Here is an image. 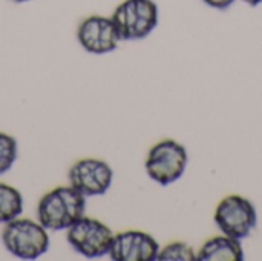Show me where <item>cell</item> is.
Instances as JSON below:
<instances>
[{"mask_svg":"<svg viewBox=\"0 0 262 261\" xmlns=\"http://www.w3.org/2000/svg\"><path fill=\"white\" fill-rule=\"evenodd\" d=\"M86 212V197L69 186L46 192L37 205V220L48 231H66Z\"/></svg>","mask_w":262,"mask_h":261,"instance_id":"obj_1","label":"cell"},{"mask_svg":"<svg viewBox=\"0 0 262 261\" xmlns=\"http://www.w3.org/2000/svg\"><path fill=\"white\" fill-rule=\"evenodd\" d=\"M2 243L5 249L18 260H37L49 251L48 229L28 217H17L3 225Z\"/></svg>","mask_w":262,"mask_h":261,"instance_id":"obj_2","label":"cell"},{"mask_svg":"<svg viewBox=\"0 0 262 261\" xmlns=\"http://www.w3.org/2000/svg\"><path fill=\"white\" fill-rule=\"evenodd\" d=\"M187 163V149L177 140L164 138L149 149L144 169L150 180L161 186H169L184 175Z\"/></svg>","mask_w":262,"mask_h":261,"instance_id":"obj_3","label":"cell"},{"mask_svg":"<svg viewBox=\"0 0 262 261\" xmlns=\"http://www.w3.org/2000/svg\"><path fill=\"white\" fill-rule=\"evenodd\" d=\"M111 17L121 40L132 42L143 40L155 31L160 22V11L154 0H123Z\"/></svg>","mask_w":262,"mask_h":261,"instance_id":"obj_4","label":"cell"},{"mask_svg":"<svg viewBox=\"0 0 262 261\" xmlns=\"http://www.w3.org/2000/svg\"><path fill=\"white\" fill-rule=\"evenodd\" d=\"M213 220L221 234L236 240H244L255 231L258 225V212L249 198L232 194L218 203Z\"/></svg>","mask_w":262,"mask_h":261,"instance_id":"obj_5","label":"cell"},{"mask_svg":"<svg viewBox=\"0 0 262 261\" xmlns=\"http://www.w3.org/2000/svg\"><path fill=\"white\" fill-rule=\"evenodd\" d=\"M66 240L77 254L94 260L109 254L114 232L101 220L84 214L66 229Z\"/></svg>","mask_w":262,"mask_h":261,"instance_id":"obj_6","label":"cell"},{"mask_svg":"<svg viewBox=\"0 0 262 261\" xmlns=\"http://www.w3.org/2000/svg\"><path fill=\"white\" fill-rule=\"evenodd\" d=\"M69 185L84 197L104 195L114 180L111 165L101 158L86 157L77 160L68 172Z\"/></svg>","mask_w":262,"mask_h":261,"instance_id":"obj_7","label":"cell"},{"mask_svg":"<svg viewBox=\"0 0 262 261\" xmlns=\"http://www.w3.org/2000/svg\"><path fill=\"white\" fill-rule=\"evenodd\" d=\"M77 40L80 46L95 55H103L115 51L120 45L121 37L112 20L106 15H89L84 17L77 28Z\"/></svg>","mask_w":262,"mask_h":261,"instance_id":"obj_8","label":"cell"},{"mask_svg":"<svg viewBox=\"0 0 262 261\" xmlns=\"http://www.w3.org/2000/svg\"><path fill=\"white\" fill-rule=\"evenodd\" d=\"M160 252L158 242L140 229H127L114 234L109 257L114 261H157Z\"/></svg>","mask_w":262,"mask_h":261,"instance_id":"obj_9","label":"cell"},{"mask_svg":"<svg viewBox=\"0 0 262 261\" xmlns=\"http://www.w3.org/2000/svg\"><path fill=\"white\" fill-rule=\"evenodd\" d=\"M244 249L241 240L229 235H215L203 243L196 252V261H243Z\"/></svg>","mask_w":262,"mask_h":261,"instance_id":"obj_10","label":"cell"},{"mask_svg":"<svg viewBox=\"0 0 262 261\" xmlns=\"http://www.w3.org/2000/svg\"><path fill=\"white\" fill-rule=\"evenodd\" d=\"M23 206L21 192L14 186L0 182V225H6L20 217L23 214Z\"/></svg>","mask_w":262,"mask_h":261,"instance_id":"obj_11","label":"cell"},{"mask_svg":"<svg viewBox=\"0 0 262 261\" xmlns=\"http://www.w3.org/2000/svg\"><path fill=\"white\" fill-rule=\"evenodd\" d=\"M157 261H196V252L186 242H172L160 249Z\"/></svg>","mask_w":262,"mask_h":261,"instance_id":"obj_12","label":"cell"},{"mask_svg":"<svg viewBox=\"0 0 262 261\" xmlns=\"http://www.w3.org/2000/svg\"><path fill=\"white\" fill-rule=\"evenodd\" d=\"M18 155V145L15 137L0 131V175L8 172Z\"/></svg>","mask_w":262,"mask_h":261,"instance_id":"obj_13","label":"cell"},{"mask_svg":"<svg viewBox=\"0 0 262 261\" xmlns=\"http://www.w3.org/2000/svg\"><path fill=\"white\" fill-rule=\"evenodd\" d=\"M207 6L213 8V9H218V11H224L227 8H230L236 0H203Z\"/></svg>","mask_w":262,"mask_h":261,"instance_id":"obj_14","label":"cell"},{"mask_svg":"<svg viewBox=\"0 0 262 261\" xmlns=\"http://www.w3.org/2000/svg\"><path fill=\"white\" fill-rule=\"evenodd\" d=\"M243 2H246L247 5H250V6H258V5H261L262 0H243Z\"/></svg>","mask_w":262,"mask_h":261,"instance_id":"obj_15","label":"cell"},{"mask_svg":"<svg viewBox=\"0 0 262 261\" xmlns=\"http://www.w3.org/2000/svg\"><path fill=\"white\" fill-rule=\"evenodd\" d=\"M14 3H25V2H31V0H11Z\"/></svg>","mask_w":262,"mask_h":261,"instance_id":"obj_16","label":"cell"}]
</instances>
